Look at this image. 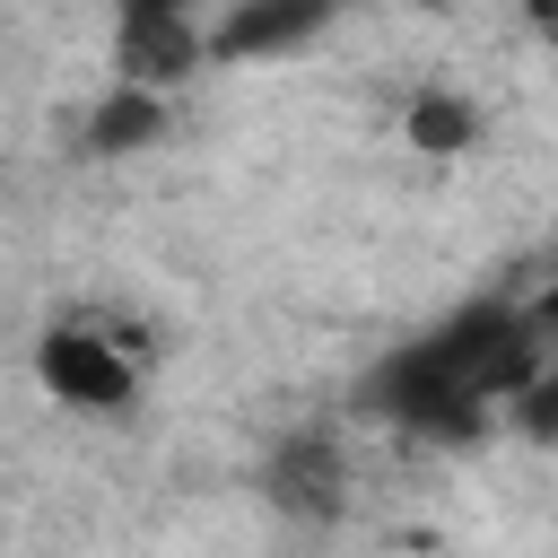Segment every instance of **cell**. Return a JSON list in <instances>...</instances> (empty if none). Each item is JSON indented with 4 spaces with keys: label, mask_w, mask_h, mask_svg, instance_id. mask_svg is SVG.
Returning a JSON list of instances; mask_svg holds the SVG:
<instances>
[{
    "label": "cell",
    "mask_w": 558,
    "mask_h": 558,
    "mask_svg": "<svg viewBox=\"0 0 558 558\" xmlns=\"http://www.w3.org/2000/svg\"><path fill=\"white\" fill-rule=\"evenodd\" d=\"M157 140H166V96H157V87H131V78H113V87L87 105V122H78V148H87L96 166L140 157V148H157Z\"/></svg>",
    "instance_id": "8992f818"
},
{
    "label": "cell",
    "mask_w": 558,
    "mask_h": 558,
    "mask_svg": "<svg viewBox=\"0 0 558 558\" xmlns=\"http://www.w3.org/2000/svg\"><path fill=\"white\" fill-rule=\"evenodd\" d=\"M523 26H532V35H549V44H558V0H523Z\"/></svg>",
    "instance_id": "30bf717a"
},
{
    "label": "cell",
    "mask_w": 558,
    "mask_h": 558,
    "mask_svg": "<svg viewBox=\"0 0 558 558\" xmlns=\"http://www.w3.org/2000/svg\"><path fill=\"white\" fill-rule=\"evenodd\" d=\"M401 140H410L418 157H471V148L488 140V122H480V105H471L462 87H418V96L401 105Z\"/></svg>",
    "instance_id": "52a82bcc"
},
{
    "label": "cell",
    "mask_w": 558,
    "mask_h": 558,
    "mask_svg": "<svg viewBox=\"0 0 558 558\" xmlns=\"http://www.w3.org/2000/svg\"><path fill=\"white\" fill-rule=\"evenodd\" d=\"M340 17V0H227L209 17V61H279V52H305L323 26Z\"/></svg>",
    "instance_id": "277c9868"
},
{
    "label": "cell",
    "mask_w": 558,
    "mask_h": 558,
    "mask_svg": "<svg viewBox=\"0 0 558 558\" xmlns=\"http://www.w3.org/2000/svg\"><path fill=\"white\" fill-rule=\"evenodd\" d=\"M113 17H201V0H113Z\"/></svg>",
    "instance_id": "9c48e42d"
},
{
    "label": "cell",
    "mask_w": 558,
    "mask_h": 558,
    "mask_svg": "<svg viewBox=\"0 0 558 558\" xmlns=\"http://www.w3.org/2000/svg\"><path fill=\"white\" fill-rule=\"evenodd\" d=\"M192 70H209V17H113V78L174 96Z\"/></svg>",
    "instance_id": "5b68a950"
},
{
    "label": "cell",
    "mask_w": 558,
    "mask_h": 558,
    "mask_svg": "<svg viewBox=\"0 0 558 558\" xmlns=\"http://www.w3.org/2000/svg\"><path fill=\"white\" fill-rule=\"evenodd\" d=\"M140 366H148L140 331H113V323H87V314H70V323H52L35 340V384L61 410H87V418L131 410L140 401Z\"/></svg>",
    "instance_id": "7a4b0ae2"
},
{
    "label": "cell",
    "mask_w": 558,
    "mask_h": 558,
    "mask_svg": "<svg viewBox=\"0 0 558 558\" xmlns=\"http://www.w3.org/2000/svg\"><path fill=\"white\" fill-rule=\"evenodd\" d=\"M541 357L549 349L532 340L523 305L480 296V305H453L445 323L410 331L401 349H384L375 375H366V410L427 436V445H471L488 427V410H506L532 384Z\"/></svg>",
    "instance_id": "6da1fadb"
},
{
    "label": "cell",
    "mask_w": 558,
    "mask_h": 558,
    "mask_svg": "<svg viewBox=\"0 0 558 558\" xmlns=\"http://www.w3.org/2000/svg\"><path fill=\"white\" fill-rule=\"evenodd\" d=\"M262 497L288 523H340V506H349V453H340V436L331 427L279 436V453L262 462Z\"/></svg>",
    "instance_id": "3957f363"
},
{
    "label": "cell",
    "mask_w": 558,
    "mask_h": 558,
    "mask_svg": "<svg viewBox=\"0 0 558 558\" xmlns=\"http://www.w3.org/2000/svg\"><path fill=\"white\" fill-rule=\"evenodd\" d=\"M506 418H514V436H523V445H558V349L532 366V384L506 401Z\"/></svg>",
    "instance_id": "ba28073f"
}]
</instances>
